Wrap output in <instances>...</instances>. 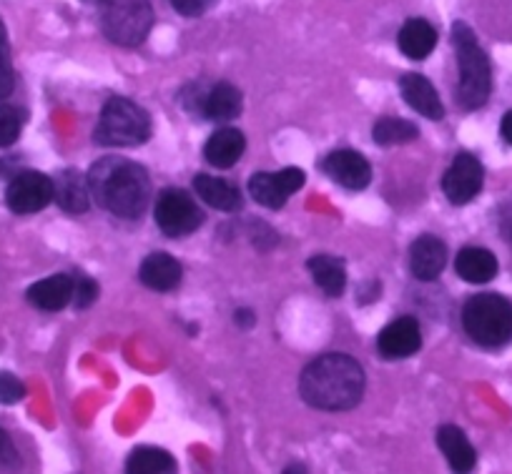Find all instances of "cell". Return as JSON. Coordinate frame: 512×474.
I'll list each match as a JSON object with an SVG mask.
<instances>
[{
  "instance_id": "f1b7e54d",
  "label": "cell",
  "mask_w": 512,
  "mask_h": 474,
  "mask_svg": "<svg viewBox=\"0 0 512 474\" xmlns=\"http://www.w3.org/2000/svg\"><path fill=\"white\" fill-rule=\"evenodd\" d=\"M26 397V387L13 374L0 372V404H16Z\"/></svg>"
},
{
  "instance_id": "ba28073f",
  "label": "cell",
  "mask_w": 512,
  "mask_h": 474,
  "mask_svg": "<svg viewBox=\"0 0 512 474\" xmlns=\"http://www.w3.org/2000/svg\"><path fill=\"white\" fill-rule=\"evenodd\" d=\"M53 179L41 171H23L8 184L6 204L13 214H38L53 201Z\"/></svg>"
},
{
  "instance_id": "4fadbf2b",
  "label": "cell",
  "mask_w": 512,
  "mask_h": 474,
  "mask_svg": "<svg viewBox=\"0 0 512 474\" xmlns=\"http://www.w3.org/2000/svg\"><path fill=\"white\" fill-rule=\"evenodd\" d=\"M447 264V246L437 236H420L412 244L410 251V269L415 279L435 281Z\"/></svg>"
},
{
  "instance_id": "e0dca14e",
  "label": "cell",
  "mask_w": 512,
  "mask_h": 474,
  "mask_svg": "<svg viewBox=\"0 0 512 474\" xmlns=\"http://www.w3.org/2000/svg\"><path fill=\"white\" fill-rule=\"evenodd\" d=\"M246 138L236 128H219L204 146V156L214 169H231L244 156Z\"/></svg>"
},
{
  "instance_id": "7c38bea8",
  "label": "cell",
  "mask_w": 512,
  "mask_h": 474,
  "mask_svg": "<svg viewBox=\"0 0 512 474\" xmlns=\"http://www.w3.org/2000/svg\"><path fill=\"white\" fill-rule=\"evenodd\" d=\"M422 347V332L417 319L412 316H400L392 324L379 332L377 349L384 359H407Z\"/></svg>"
},
{
  "instance_id": "83f0119b",
  "label": "cell",
  "mask_w": 512,
  "mask_h": 474,
  "mask_svg": "<svg viewBox=\"0 0 512 474\" xmlns=\"http://www.w3.org/2000/svg\"><path fill=\"white\" fill-rule=\"evenodd\" d=\"M13 86H16V73H13L11 46H8L6 26L0 23V98L11 96Z\"/></svg>"
},
{
  "instance_id": "4dcf8cb0",
  "label": "cell",
  "mask_w": 512,
  "mask_h": 474,
  "mask_svg": "<svg viewBox=\"0 0 512 474\" xmlns=\"http://www.w3.org/2000/svg\"><path fill=\"white\" fill-rule=\"evenodd\" d=\"M18 467V449L13 439L8 437L6 429H0V469H16Z\"/></svg>"
},
{
  "instance_id": "ffe728a7",
  "label": "cell",
  "mask_w": 512,
  "mask_h": 474,
  "mask_svg": "<svg viewBox=\"0 0 512 474\" xmlns=\"http://www.w3.org/2000/svg\"><path fill=\"white\" fill-rule=\"evenodd\" d=\"M437 444H440L442 454L455 472H472L475 469L477 452L460 427L445 424V427L437 429Z\"/></svg>"
},
{
  "instance_id": "7a4b0ae2",
  "label": "cell",
  "mask_w": 512,
  "mask_h": 474,
  "mask_svg": "<svg viewBox=\"0 0 512 474\" xmlns=\"http://www.w3.org/2000/svg\"><path fill=\"white\" fill-rule=\"evenodd\" d=\"M96 204L118 219H139L151 201V181L144 166L121 156H106L88 171Z\"/></svg>"
},
{
  "instance_id": "484cf974",
  "label": "cell",
  "mask_w": 512,
  "mask_h": 474,
  "mask_svg": "<svg viewBox=\"0 0 512 474\" xmlns=\"http://www.w3.org/2000/svg\"><path fill=\"white\" fill-rule=\"evenodd\" d=\"M417 126L415 123L405 121V118H382V121L374 123V141L382 143V146H395V143H410L417 138Z\"/></svg>"
},
{
  "instance_id": "8992f818",
  "label": "cell",
  "mask_w": 512,
  "mask_h": 474,
  "mask_svg": "<svg viewBox=\"0 0 512 474\" xmlns=\"http://www.w3.org/2000/svg\"><path fill=\"white\" fill-rule=\"evenodd\" d=\"M98 21L108 41L134 48L154 28V11L149 0H98Z\"/></svg>"
},
{
  "instance_id": "8fae6325",
  "label": "cell",
  "mask_w": 512,
  "mask_h": 474,
  "mask_svg": "<svg viewBox=\"0 0 512 474\" xmlns=\"http://www.w3.org/2000/svg\"><path fill=\"white\" fill-rule=\"evenodd\" d=\"M324 171L332 181L349 191H362L364 186L372 181V169L369 161L362 153L352 151V148H339L324 158Z\"/></svg>"
},
{
  "instance_id": "ac0fdd59",
  "label": "cell",
  "mask_w": 512,
  "mask_h": 474,
  "mask_svg": "<svg viewBox=\"0 0 512 474\" xmlns=\"http://www.w3.org/2000/svg\"><path fill=\"white\" fill-rule=\"evenodd\" d=\"M181 264L169 254H149L144 261H141L139 279L141 284L149 286L154 291H171L181 284Z\"/></svg>"
},
{
  "instance_id": "603a6c76",
  "label": "cell",
  "mask_w": 512,
  "mask_h": 474,
  "mask_svg": "<svg viewBox=\"0 0 512 474\" xmlns=\"http://www.w3.org/2000/svg\"><path fill=\"white\" fill-rule=\"evenodd\" d=\"M307 266H309V274H312L314 284H317L324 294L342 296L344 286H347V269H344L342 259L319 254V256H312Z\"/></svg>"
},
{
  "instance_id": "277c9868",
  "label": "cell",
  "mask_w": 512,
  "mask_h": 474,
  "mask_svg": "<svg viewBox=\"0 0 512 474\" xmlns=\"http://www.w3.org/2000/svg\"><path fill=\"white\" fill-rule=\"evenodd\" d=\"M467 337L485 349H500L512 342V301L500 294H475L462 309Z\"/></svg>"
},
{
  "instance_id": "1f68e13d",
  "label": "cell",
  "mask_w": 512,
  "mask_h": 474,
  "mask_svg": "<svg viewBox=\"0 0 512 474\" xmlns=\"http://www.w3.org/2000/svg\"><path fill=\"white\" fill-rule=\"evenodd\" d=\"M211 3H214V0H171V6H174L181 16H189V18L201 16Z\"/></svg>"
},
{
  "instance_id": "836d02e7",
  "label": "cell",
  "mask_w": 512,
  "mask_h": 474,
  "mask_svg": "<svg viewBox=\"0 0 512 474\" xmlns=\"http://www.w3.org/2000/svg\"><path fill=\"white\" fill-rule=\"evenodd\" d=\"M500 133H502V138H505V141L510 143V146H512V111H507L505 116H502Z\"/></svg>"
},
{
  "instance_id": "2e32d148",
  "label": "cell",
  "mask_w": 512,
  "mask_h": 474,
  "mask_svg": "<svg viewBox=\"0 0 512 474\" xmlns=\"http://www.w3.org/2000/svg\"><path fill=\"white\" fill-rule=\"evenodd\" d=\"M73 289H76V281L68 274L48 276L28 289V301L41 311H61L63 306L71 304Z\"/></svg>"
},
{
  "instance_id": "5bb4252c",
  "label": "cell",
  "mask_w": 512,
  "mask_h": 474,
  "mask_svg": "<svg viewBox=\"0 0 512 474\" xmlns=\"http://www.w3.org/2000/svg\"><path fill=\"white\" fill-rule=\"evenodd\" d=\"M400 91L402 98L415 108L417 113H422L430 121H440L445 116V108H442L440 96H437L435 86L427 81L420 73H407V76L400 78Z\"/></svg>"
},
{
  "instance_id": "5b68a950",
  "label": "cell",
  "mask_w": 512,
  "mask_h": 474,
  "mask_svg": "<svg viewBox=\"0 0 512 474\" xmlns=\"http://www.w3.org/2000/svg\"><path fill=\"white\" fill-rule=\"evenodd\" d=\"M149 136L151 116L139 103L128 101V98H111L103 106L96 133H93L96 143L108 148L139 146V143L149 141Z\"/></svg>"
},
{
  "instance_id": "44dd1931",
  "label": "cell",
  "mask_w": 512,
  "mask_h": 474,
  "mask_svg": "<svg viewBox=\"0 0 512 474\" xmlns=\"http://www.w3.org/2000/svg\"><path fill=\"white\" fill-rule=\"evenodd\" d=\"M194 191L199 194V199H204L211 209H219L231 214V211L241 209V194L234 184H229L226 179L219 176L201 174L194 179Z\"/></svg>"
},
{
  "instance_id": "d4e9b609",
  "label": "cell",
  "mask_w": 512,
  "mask_h": 474,
  "mask_svg": "<svg viewBox=\"0 0 512 474\" xmlns=\"http://www.w3.org/2000/svg\"><path fill=\"white\" fill-rule=\"evenodd\" d=\"M126 469L131 474H166L176 469V459L166 449L159 447H136L128 454Z\"/></svg>"
},
{
  "instance_id": "7402d4cb",
  "label": "cell",
  "mask_w": 512,
  "mask_h": 474,
  "mask_svg": "<svg viewBox=\"0 0 512 474\" xmlns=\"http://www.w3.org/2000/svg\"><path fill=\"white\" fill-rule=\"evenodd\" d=\"M437 46V31L425 18H410L400 31V51L412 61H425Z\"/></svg>"
},
{
  "instance_id": "52a82bcc",
  "label": "cell",
  "mask_w": 512,
  "mask_h": 474,
  "mask_svg": "<svg viewBox=\"0 0 512 474\" xmlns=\"http://www.w3.org/2000/svg\"><path fill=\"white\" fill-rule=\"evenodd\" d=\"M154 219L166 236L181 239V236L194 234L204 224V211L196 206V201L186 191L166 189L156 199Z\"/></svg>"
},
{
  "instance_id": "d6a6232c",
  "label": "cell",
  "mask_w": 512,
  "mask_h": 474,
  "mask_svg": "<svg viewBox=\"0 0 512 474\" xmlns=\"http://www.w3.org/2000/svg\"><path fill=\"white\" fill-rule=\"evenodd\" d=\"M500 229L507 241H512V196L502 201L500 206Z\"/></svg>"
},
{
  "instance_id": "f546056e",
  "label": "cell",
  "mask_w": 512,
  "mask_h": 474,
  "mask_svg": "<svg viewBox=\"0 0 512 474\" xmlns=\"http://www.w3.org/2000/svg\"><path fill=\"white\" fill-rule=\"evenodd\" d=\"M96 299H98L96 281L88 279V276H83L81 281H76V289H73V304H76L78 309H88Z\"/></svg>"
},
{
  "instance_id": "9c48e42d",
  "label": "cell",
  "mask_w": 512,
  "mask_h": 474,
  "mask_svg": "<svg viewBox=\"0 0 512 474\" xmlns=\"http://www.w3.org/2000/svg\"><path fill=\"white\" fill-rule=\"evenodd\" d=\"M304 186V171L297 169V166H289V169L277 171V174H262L251 176L249 191L251 199L256 204L267 206V209H282L289 201V196L297 194Z\"/></svg>"
},
{
  "instance_id": "3957f363",
  "label": "cell",
  "mask_w": 512,
  "mask_h": 474,
  "mask_svg": "<svg viewBox=\"0 0 512 474\" xmlns=\"http://www.w3.org/2000/svg\"><path fill=\"white\" fill-rule=\"evenodd\" d=\"M452 43H455L457 63H460V86H457V101L467 111H477L485 106L492 91V71L487 53L477 43L475 33L467 23L452 26Z\"/></svg>"
},
{
  "instance_id": "4316f807",
  "label": "cell",
  "mask_w": 512,
  "mask_h": 474,
  "mask_svg": "<svg viewBox=\"0 0 512 474\" xmlns=\"http://www.w3.org/2000/svg\"><path fill=\"white\" fill-rule=\"evenodd\" d=\"M23 123H26V116L21 108L0 106V148L13 146L21 138Z\"/></svg>"
},
{
  "instance_id": "30bf717a",
  "label": "cell",
  "mask_w": 512,
  "mask_h": 474,
  "mask_svg": "<svg viewBox=\"0 0 512 474\" xmlns=\"http://www.w3.org/2000/svg\"><path fill=\"white\" fill-rule=\"evenodd\" d=\"M482 181H485V171H482L480 161L472 153H457L445 179H442V191L450 199V204L462 206L470 204L480 194Z\"/></svg>"
},
{
  "instance_id": "6da1fadb",
  "label": "cell",
  "mask_w": 512,
  "mask_h": 474,
  "mask_svg": "<svg viewBox=\"0 0 512 474\" xmlns=\"http://www.w3.org/2000/svg\"><path fill=\"white\" fill-rule=\"evenodd\" d=\"M302 399L324 412H347L364 397V372L357 359L347 354H324L307 364L299 379Z\"/></svg>"
},
{
  "instance_id": "cb8c5ba5",
  "label": "cell",
  "mask_w": 512,
  "mask_h": 474,
  "mask_svg": "<svg viewBox=\"0 0 512 474\" xmlns=\"http://www.w3.org/2000/svg\"><path fill=\"white\" fill-rule=\"evenodd\" d=\"M204 111L214 121H231L241 113V91L226 81L216 83L206 96Z\"/></svg>"
},
{
  "instance_id": "9a60e30c",
  "label": "cell",
  "mask_w": 512,
  "mask_h": 474,
  "mask_svg": "<svg viewBox=\"0 0 512 474\" xmlns=\"http://www.w3.org/2000/svg\"><path fill=\"white\" fill-rule=\"evenodd\" d=\"M53 199L58 201L63 211L68 214H86L91 206V186H88V176H81L78 171L66 169L58 174L53 181Z\"/></svg>"
},
{
  "instance_id": "d6986e66",
  "label": "cell",
  "mask_w": 512,
  "mask_h": 474,
  "mask_svg": "<svg viewBox=\"0 0 512 474\" xmlns=\"http://www.w3.org/2000/svg\"><path fill=\"white\" fill-rule=\"evenodd\" d=\"M497 259L482 246H465L455 259V271L467 284H487L497 276Z\"/></svg>"
}]
</instances>
